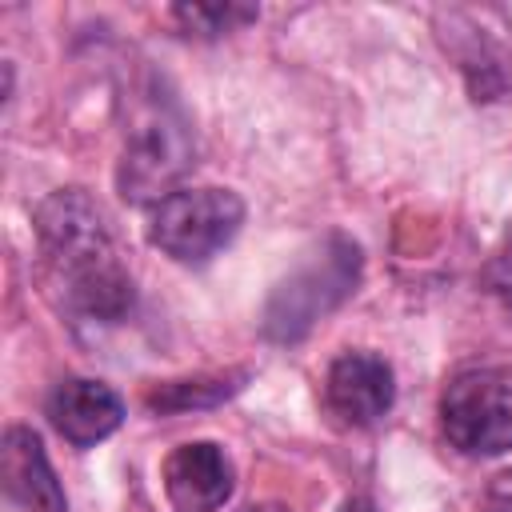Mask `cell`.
Listing matches in <instances>:
<instances>
[{
  "instance_id": "cell-1",
  "label": "cell",
  "mask_w": 512,
  "mask_h": 512,
  "mask_svg": "<svg viewBox=\"0 0 512 512\" xmlns=\"http://www.w3.org/2000/svg\"><path fill=\"white\" fill-rule=\"evenodd\" d=\"M36 260L52 300L76 324H120L136 284L108 212L84 188H56L32 212Z\"/></svg>"
},
{
  "instance_id": "cell-2",
  "label": "cell",
  "mask_w": 512,
  "mask_h": 512,
  "mask_svg": "<svg viewBox=\"0 0 512 512\" xmlns=\"http://www.w3.org/2000/svg\"><path fill=\"white\" fill-rule=\"evenodd\" d=\"M192 164H196L192 120L184 116L180 100L152 80L140 92V100H132L128 112L124 148L116 160V192L136 208H152L180 188Z\"/></svg>"
},
{
  "instance_id": "cell-3",
  "label": "cell",
  "mask_w": 512,
  "mask_h": 512,
  "mask_svg": "<svg viewBox=\"0 0 512 512\" xmlns=\"http://www.w3.org/2000/svg\"><path fill=\"white\" fill-rule=\"evenodd\" d=\"M364 256L360 244L344 232H328L264 300L260 332L272 344H296L304 340L324 316H332L360 284Z\"/></svg>"
},
{
  "instance_id": "cell-4",
  "label": "cell",
  "mask_w": 512,
  "mask_h": 512,
  "mask_svg": "<svg viewBox=\"0 0 512 512\" xmlns=\"http://www.w3.org/2000/svg\"><path fill=\"white\" fill-rule=\"evenodd\" d=\"M244 224V200L232 188H176L148 208V244L176 264H208L236 240Z\"/></svg>"
},
{
  "instance_id": "cell-5",
  "label": "cell",
  "mask_w": 512,
  "mask_h": 512,
  "mask_svg": "<svg viewBox=\"0 0 512 512\" xmlns=\"http://www.w3.org/2000/svg\"><path fill=\"white\" fill-rule=\"evenodd\" d=\"M440 428L464 456L512 452V376L504 368H464L440 396Z\"/></svg>"
},
{
  "instance_id": "cell-6",
  "label": "cell",
  "mask_w": 512,
  "mask_h": 512,
  "mask_svg": "<svg viewBox=\"0 0 512 512\" xmlns=\"http://www.w3.org/2000/svg\"><path fill=\"white\" fill-rule=\"evenodd\" d=\"M396 404V376L380 352L348 348L324 372V408L340 428H372Z\"/></svg>"
},
{
  "instance_id": "cell-7",
  "label": "cell",
  "mask_w": 512,
  "mask_h": 512,
  "mask_svg": "<svg viewBox=\"0 0 512 512\" xmlns=\"http://www.w3.org/2000/svg\"><path fill=\"white\" fill-rule=\"evenodd\" d=\"M160 476L176 512H220L236 492V468L216 440H188L172 448Z\"/></svg>"
},
{
  "instance_id": "cell-8",
  "label": "cell",
  "mask_w": 512,
  "mask_h": 512,
  "mask_svg": "<svg viewBox=\"0 0 512 512\" xmlns=\"http://www.w3.org/2000/svg\"><path fill=\"white\" fill-rule=\"evenodd\" d=\"M44 416L72 448H92L124 424V400L104 380L64 376L52 384V392L44 400Z\"/></svg>"
},
{
  "instance_id": "cell-9",
  "label": "cell",
  "mask_w": 512,
  "mask_h": 512,
  "mask_svg": "<svg viewBox=\"0 0 512 512\" xmlns=\"http://www.w3.org/2000/svg\"><path fill=\"white\" fill-rule=\"evenodd\" d=\"M0 484H4L8 500L20 504L24 512H68V496H64V488H60L52 464H48L44 440L24 424L4 428Z\"/></svg>"
},
{
  "instance_id": "cell-10",
  "label": "cell",
  "mask_w": 512,
  "mask_h": 512,
  "mask_svg": "<svg viewBox=\"0 0 512 512\" xmlns=\"http://www.w3.org/2000/svg\"><path fill=\"white\" fill-rule=\"evenodd\" d=\"M240 380H244V372L240 376H196V380H168V384H160V388H152L148 396H144V404L152 408V412H160V416H168V412H188V408H212V404H220V400H228L236 388H240Z\"/></svg>"
},
{
  "instance_id": "cell-11",
  "label": "cell",
  "mask_w": 512,
  "mask_h": 512,
  "mask_svg": "<svg viewBox=\"0 0 512 512\" xmlns=\"http://www.w3.org/2000/svg\"><path fill=\"white\" fill-rule=\"evenodd\" d=\"M260 12L252 4H176L172 8V20L188 32V36H200V40H216L224 32H236L244 24H252Z\"/></svg>"
},
{
  "instance_id": "cell-12",
  "label": "cell",
  "mask_w": 512,
  "mask_h": 512,
  "mask_svg": "<svg viewBox=\"0 0 512 512\" xmlns=\"http://www.w3.org/2000/svg\"><path fill=\"white\" fill-rule=\"evenodd\" d=\"M484 284H488V292L500 300V308L512 312V236H508V240L496 248V256L488 260Z\"/></svg>"
},
{
  "instance_id": "cell-13",
  "label": "cell",
  "mask_w": 512,
  "mask_h": 512,
  "mask_svg": "<svg viewBox=\"0 0 512 512\" xmlns=\"http://www.w3.org/2000/svg\"><path fill=\"white\" fill-rule=\"evenodd\" d=\"M488 492H492V500H500V504H512V468H504L500 476H492Z\"/></svg>"
},
{
  "instance_id": "cell-14",
  "label": "cell",
  "mask_w": 512,
  "mask_h": 512,
  "mask_svg": "<svg viewBox=\"0 0 512 512\" xmlns=\"http://www.w3.org/2000/svg\"><path fill=\"white\" fill-rule=\"evenodd\" d=\"M340 512H376V504L372 500H364V496H352V500H344V508Z\"/></svg>"
},
{
  "instance_id": "cell-15",
  "label": "cell",
  "mask_w": 512,
  "mask_h": 512,
  "mask_svg": "<svg viewBox=\"0 0 512 512\" xmlns=\"http://www.w3.org/2000/svg\"><path fill=\"white\" fill-rule=\"evenodd\" d=\"M244 512H284L280 504H252V508H244Z\"/></svg>"
}]
</instances>
